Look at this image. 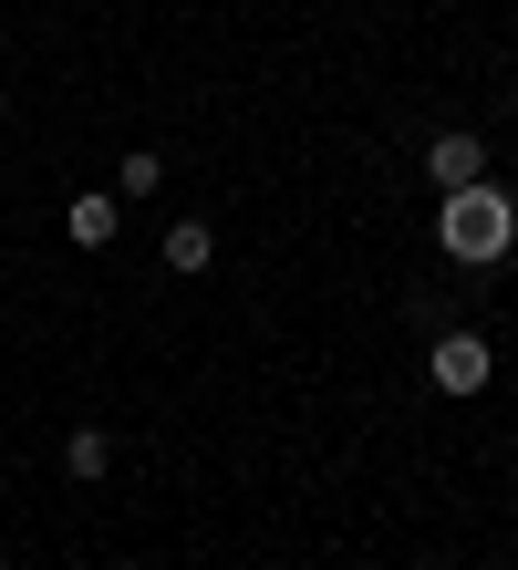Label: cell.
<instances>
[{
	"mask_svg": "<svg viewBox=\"0 0 518 570\" xmlns=\"http://www.w3.org/2000/svg\"><path fill=\"white\" fill-rule=\"evenodd\" d=\"M436 249H446V259H467V271L508 259V249H518V197H508L498 177L446 187V208H436Z\"/></svg>",
	"mask_w": 518,
	"mask_h": 570,
	"instance_id": "cell-1",
	"label": "cell"
},
{
	"mask_svg": "<svg viewBox=\"0 0 518 570\" xmlns=\"http://www.w3.org/2000/svg\"><path fill=\"white\" fill-rule=\"evenodd\" d=\"M488 332H436V353H426V374H436V394H477L488 384Z\"/></svg>",
	"mask_w": 518,
	"mask_h": 570,
	"instance_id": "cell-2",
	"label": "cell"
},
{
	"mask_svg": "<svg viewBox=\"0 0 518 570\" xmlns=\"http://www.w3.org/2000/svg\"><path fill=\"white\" fill-rule=\"evenodd\" d=\"M426 177H436V197L446 187H477V177H488V146H477L467 125H446V136H426Z\"/></svg>",
	"mask_w": 518,
	"mask_h": 570,
	"instance_id": "cell-3",
	"label": "cell"
},
{
	"mask_svg": "<svg viewBox=\"0 0 518 570\" xmlns=\"http://www.w3.org/2000/svg\"><path fill=\"white\" fill-rule=\"evenodd\" d=\"M115 228H125V197H115V187H74V208H62V239H74V249H104Z\"/></svg>",
	"mask_w": 518,
	"mask_h": 570,
	"instance_id": "cell-4",
	"label": "cell"
},
{
	"mask_svg": "<svg viewBox=\"0 0 518 570\" xmlns=\"http://www.w3.org/2000/svg\"><path fill=\"white\" fill-rule=\"evenodd\" d=\"M62 478H74V488H104V478H115V425H74V435H62Z\"/></svg>",
	"mask_w": 518,
	"mask_h": 570,
	"instance_id": "cell-5",
	"label": "cell"
},
{
	"mask_svg": "<svg viewBox=\"0 0 518 570\" xmlns=\"http://www.w3.org/2000/svg\"><path fill=\"white\" fill-rule=\"evenodd\" d=\"M207 259H218V228H207V218H177V228H166V271H177V281H197Z\"/></svg>",
	"mask_w": 518,
	"mask_h": 570,
	"instance_id": "cell-6",
	"label": "cell"
},
{
	"mask_svg": "<svg viewBox=\"0 0 518 570\" xmlns=\"http://www.w3.org/2000/svg\"><path fill=\"white\" fill-rule=\"evenodd\" d=\"M156 187H166V156H156V146L115 156V197H125V208H135V197H156Z\"/></svg>",
	"mask_w": 518,
	"mask_h": 570,
	"instance_id": "cell-7",
	"label": "cell"
},
{
	"mask_svg": "<svg viewBox=\"0 0 518 570\" xmlns=\"http://www.w3.org/2000/svg\"><path fill=\"white\" fill-rule=\"evenodd\" d=\"M0 570H11V560H0Z\"/></svg>",
	"mask_w": 518,
	"mask_h": 570,
	"instance_id": "cell-8",
	"label": "cell"
}]
</instances>
